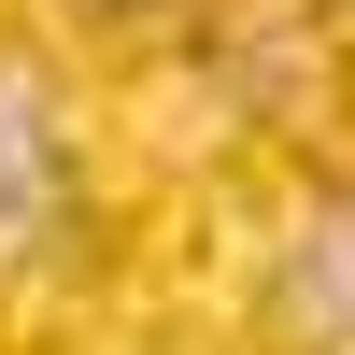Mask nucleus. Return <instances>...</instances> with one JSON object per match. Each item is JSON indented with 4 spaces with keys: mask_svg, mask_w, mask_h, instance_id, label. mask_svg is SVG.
I'll return each instance as SVG.
<instances>
[{
    "mask_svg": "<svg viewBox=\"0 0 355 355\" xmlns=\"http://www.w3.org/2000/svg\"><path fill=\"white\" fill-rule=\"evenodd\" d=\"M85 15H142V0H85Z\"/></svg>",
    "mask_w": 355,
    "mask_h": 355,
    "instance_id": "nucleus-1",
    "label": "nucleus"
}]
</instances>
